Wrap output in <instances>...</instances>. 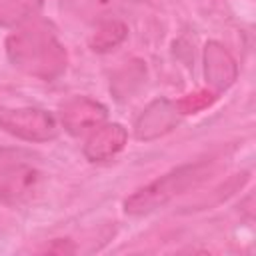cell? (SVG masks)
<instances>
[{
    "label": "cell",
    "mask_w": 256,
    "mask_h": 256,
    "mask_svg": "<svg viewBox=\"0 0 256 256\" xmlns=\"http://www.w3.org/2000/svg\"><path fill=\"white\" fill-rule=\"evenodd\" d=\"M40 174L30 166H8L0 170V202L4 204H20L28 200L36 186H38Z\"/></svg>",
    "instance_id": "cell-5"
},
{
    "label": "cell",
    "mask_w": 256,
    "mask_h": 256,
    "mask_svg": "<svg viewBox=\"0 0 256 256\" xmlns=\"http://www.w3.org/2000/svg\"><path fill=\"white\" fill-rule=\"evenodd\" d=\"M42 0H0V26L18 24L38 12Z\"/></svg>",
    "instance_id": "cell-10"
},
{
    "label": "cell",
    "mask_w": 256,
    "mask_h": 256,
    "mask_svg": "<svg viewBox=\"0 0 256 256\" xmlns=\"http://www.w3.org/2000/svg\"><path fill=\"white\" fill-rule=\"evenodd\" d=\"M0 128L30 142H46L58 134L56 120L38 108H0Z\"/></svg>",
    "instance_id": "cell-3"
},
{
    "label": "cell",
    "mask_w": 256,
    "mask_h": 256,
    "mask_svg": "<svg viewBox=\"0 0 256 256\" xmlns=\"http://www.w3.org/2000/svg\"><path fill=\"white\" fill-rule=\"evenodd\" d=\"M170 102L166 100H158L154 102L136 122V136L138 138H154L158 134H162L164 130H168L174 124V116H170Z\"/></svg>",
    "instance_id": "cell-8"
},
{
    "label": "cell",
    "mask_w": 256,
    "mask_h": 256,
    "mask_svg": "<svg viewBox=\"0 0 256 256\" xmlns=\"http://www.w3.org/2000/svg\"><path fill=\"white\" fill-rule=\"evenodd\" d=\"M6 54L16 68L46 82L66 70V50L58 42L54 28L46 22H34L10 34Z\"/></svg>",
    "instance_id": "cell-1"
},
{
    "label": "cell",
    "mask_w": 256,
    "mask_h": 256,
    "mask_svg": "<svg viewBox=\"0 0 256 256\" xmlns=\"http://www.w3.org/2000/svg\"><path fill=\"white\" fill-rule=\"evenodd\" d=\"M130 0H60L62 10L70 12L80 20H104L112 18L118 10L128 6Z\"/></svg>",
    "instance_id": "cell-7"
},
{
    "label": "cell",
    "mask_w": 256,
    "mask_h": 256,
    "mask_svg": "<svg viewBox=\"0 0 256 256\" xmlns=\"http://www.w3.org/2000/svg\"><path fill=\"white\" fill-rule=\"evenodd\" d=\"M128 134L120 124H100L84 144V156L90 162H104L126 146Z\"/></svg>",
    "instance_id": "cell-6"
},
{
    "label": "cell",
    "mask_w": 256,
    "mask_h": 256,
    "mask_svg": "<svg viewBox=\"0 0 256 256\" xmlns=\"http://www.w3.org/2000/svg\"><path fill=\"white\" fill-rule=\"evenodd\" d=\"M126 34H128V28L122 20L104 18V20L98 22V28L90 36L88 44L94 52H108V50L116 48L126 38Z\"/></svg>",
    "instance_id": "cell-9"
},
{
    "label": "cell",
    "mask_w": 256,
    "mask_h": 256,
    "mask_svg": "<svg viewBox=\"0 0 256 256\" xmlns=\"http://www.w3.org/2000/svg\"><path fill=\"white\" fill-rule=\"evenodd\" d=\"M60 118L64 128L70 134H82L86 130H94L106 120V108L90 98L76 96L70 98L62 104L60 108Z\"/></svg>",
    "instance_id": "cell-4"
},
{
    "label": "cell",
    "mask_w": 256,
    "mask_h": 256,
    "mask_svg": "<svg viewBox=\"0 0 256 256\" xmlns=\"http://www.w3.org/2000/svg\"><path fill=\"white\" fill-rule=\"evenodd\" d=\"M214 168H216V160H200L194 164L178 166V168L162 174L160 178L152 180L150 184L142 186L132 196H128L124 202V210H126V214L140 216V214H148L156 208H162L176 196L202 184L214 172Z\"/></svg>",
    "instance_id": "cell-2"
}]
</instances>
